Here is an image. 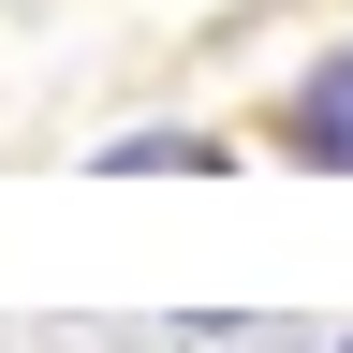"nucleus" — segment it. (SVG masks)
Masks as SVG:
<instances>
[{
    "instance_id": "nucleus-3",
    "label": "nucleus",
    "mask_w": 353,
    "mask_h": 353,
    "mask_svg": "<svg viewBox=\"0 0 353 353\" xmlns=\"http://www.w3.org/2000/svg\"><path fill=\"white\" fill-rule=\"evenodd\" d=\"M339 353H353V339H339Z\"/></svg>"
},
{
    "instance_id": "nucleus-2",
    "label": "nucleus",
    "mask_w": 353,
    "mask_h": 353,
    "mask_svg": "<svg viewBox=\"0 0 353 353\" xmlns=\"http://www.w3.org/2000/svg\"><path fill=\"white\" fill-rule=\"evenodd\" d=\"M103 176H221V132H118Z\"/></svg>"
},
{
    "instance_id": "nucleus-1",
    "label": "nucleus",
    "mask_w": 353,
    "mask_h": 353,
    "mask_svg": "<svg viewBox=\"0 0 353 353\" xmlns=\"http://www.w3.org/2000/svg\"><path fill=\"white\" fill-rule=\"evenodd\" d=\"M280 148H294L309 176H353V44L294 74V103H280Z\"/></svg>"
}]
</instances>
